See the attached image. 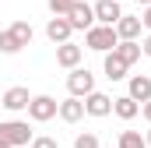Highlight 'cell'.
<instances>
[{
    "instance_id": "obj_1",
    "label": "cell",
    "mask_w": 151,
    "mask_h": 148,
    "mask_svg": "<svg viewBox=\"0 0 151 148\" xmlns=\"http://www.w3.org/2000/svg\"><path fill=\"white\" fill-rule=\"evenodd\" d=\"M116 42H119V36H116L113 25H91L88 32H84V46L88 49H95V53H109V49H116Z\"/></svg>"
},
{
    "instance_id": "obj_2",
    "label": "cell",
    "mask_w": 151,
    "mask_h": 148,
    "mask_svg": "<svg viewBox=\"0 0 151 148\" xmlns=\"http://www.w3.org/2000/svg\"><path fill=\"white\" fill-rule=\"evenodd\" d=\"M0 134L7 138V145L11 148H28L32 145V131H28V123L25 120H0Z\"/></svg>"
},
{
    "instance_id": "obj_3",
    "label": "cell",
    "mask_w": 151,
    "mask_h": 148,
    "mask_svg": "<svg viewBox=\"0 0 151 148\" xmlns=\"http://www.w3.org/2000/svg\"><path fill=\"white\" fill-rule=\"evenodd\" d=\"M67 92L70 95H77V99H84L88 92H95V74L88 71V67H70V74H67Z\"/></svg>"
},
{
    "instance_id": "obj_4",
    "label": "cell",
    "mask_w": 151,
    "mask_h": 148,
    "mask_svg": "<svg viewBox=\"0 0 151 148\" xmlns=\"http://www.w3.org/2000/svg\"><path fill=\"white\" fill-rule=\"evenodd\" d=\"M67 21H70L74 32H88V28L95 25V7H91L88 0H74L70 11H67Z\"/></svg>"
},
{
    "instance_id": "obj_5",
    "label": "cell",
    "mask_w": 151,
    "mask_h": 148,
    "mask_svg": "<svg viewBox=\"0 0 151 148\" xmlns=\"http://www.w3.org/2000/svg\"><path fill=\"white\" fill-rule=\"evenodd\" d=\"M56 110H60V102H56L53 95H32V99H28V120H35V123L53 120Z\"/></svg>"
},
{
    "instance_id": "obj_6",
    "label": "cell",
    "mask_w": 151,
    "mask_h": 148,
    "mask_svg": "<svg viewBox=\"0 0 151 148\" xmlns=\"http://www.w3.org/2000/svg\"><path fill=\"white\" fill-rule=\"evenodd\" d=\"M113 113V95H106V92H88L84 95V116H95V120H102V116H109Z\"/></svg>"
},
{
    "instance_id": "obj_7",
    "label": "cell",
    "mask_w": 151,
    "mask_h": 148,
    "mask_svg": "<svg viewBox=\"0 0 151 148\" xmlns=\"http://www.w3.org/2000/svg\"><path fill=\"white\" fill-rule=\"evenodd\" d=\"M70 36H74V28H70V21H67V14H53V18L46 21V39H49L53 46H60V42H67Z\"/></svg>"
},
{
    "instance_id": "obj_8",
    "label": "cell",
    "mask_w": 151,
    "mask_h": 148,
    "mask_svg": "<svg viewBox=\"0 0 151 148\" xmlns=\"http://www.w3.org/2000/svg\"><path fill=\"white\" fill-rule=\"evenodd\" d=\"M28 99H32V95H28V88H25V85H14V88H7V92H4L0 106H4L7 113H21V110H28Z\"/></svg>"
},
{
    "instance_id": "obj_9",
    "label": "cell",
    "mask_w": 151,
    "mask_h": 148,
    "mask_svg": "<svg viewBox=\"0 0 151 148\" xmlns=\"http://www.w3.org/2000/svg\"><path fill=\"white\" fill-rule=\"evenodd\" d=\"M81 57H84V49H81L77 42H70V39L56 46V64H60L63 71H70V67H77V64H81Z\"/></svg>"
},
{
    "instance_id": "obj_10",
    "label": "cell",
    "mask_w": 151,
    "mask_h": 148,
    "mask_svg": "<svg viewBox=\"0 0 151 148\" xmlns=\"http://www.w3.org/2000/svg\"><path fill=\"white\" fill-rule=\"evenodd\" d=\"M91 7H95V21H99V25H116V21L123 18L119 0H99V4H91Z\"/></svg>"
},
{
    "instance_id": "obj_11",
    "label": "cell",
    "mask_w": 151,
    "mask_h": 148,
    "mask_svg": "<svg viewBox=\"0 0 151 148\" xmlns=\"http://www.w3.org/2000/svg\"><path fill=\"white\" fill-rule=\"evenodd\" d=\"M56 116H60L63 123H81V120H84V99H77V95L63 99L60 110H56Z\"/></svg>"
},
{
    "instance_id": "obj_12",
    "label": "cell",
    "mask_w": 151,
    "mask_h": 148,
    "mask_svg": "<svg viewBox=\"0 0 151 148\" xmlns=\"http://www.w3.org/2000/svg\"><path fill=\"white\" fill-rule=\"evenodd\" d=\"M127 95L137 99V102H148L151 99V78L148 74H134V78L127 81Z\"/></svg>"
},
{
    "instance_id": "obj_13",
    "label": "cell",
    "mask_w": 151,
    "mask_h": 148,
    "mask_svg": "<svg viewBox=\"0 0 151 148\" xmlns=\"http://www.w3.org/2000/svg\"><path fill=\"white\" fill-rule=\"evenodd\" d=\"M102 71H106V78H109V81H123L130 67L119 60V53H116V49H109V53H106V60H102Z\"/></svg>"
},
{
    "instance_id": "obj_14",
    "label": "cell",
    "mask_w": 151,
    "mask_h": 148,
    "mask_svg": "<svg viewBox=\"0 0 151 148\" xmlns=\"http://www.w3.org/2000/svg\"><path fill=\"white\" fill-rule=\"evenodd\" d=\"M116 53H119V60H123L127 67H134V64L141 60V53H144V49H141V42H137V39H119V42H116Z\"/></svg>"
},
{
    "instance_id": "obj_15",
    "label": "cell",
    "mask_w": 151,
    "mask_h": 148,
    "mask_svg": "<svg viewBox=\"0 0 151 148\" xmlns=\"http://www.w3.org/2000/svg\"><path fill=\"white\" fill-rule=\"evenodd\" d=\"M113 28H116V36H119V39H141V28H144V25H141V18H134V14H123V18L116 21Z\"/></svg>"
},
{
    "instance_id": "obj_16",
    "label": "cell",
    "mask_w": 151,
    "mask_h": 148,
    "mask_svg": "<svg viewBox=\"0 0 151 148\" xmlns=\"http://www.w3.org/2000/svg\"><path fill=\"white\" fill-rule=\"evenodd\" d=\"M113 113L119 116V120H134V116L141 113V102L130 99V95H119V99H113Z\"/></svg>"
},
{
    "instance_id": "obj_17",
    "label": "cell",
    "mask_w": 151,
    "mask_h": 148,
    "mask_svg": "<svg viewBox=\"0 0 151 148\" xmlns=\"http://www.w3.org/2000/svg\"><path fill=\"white\" fill-rule=\"evenodd\" d=\"M7 32H11V39H14V42H18L21 49H25V46H32V39H35V28H32L28 21H14V25H11Z\"/></svg>"
},
{
    "instance_id": "obj_18",
    "label": "cell",
    "mask_w": 151,
    "mask_h": 148,
    "mask_svg": "<svg viewBox=\"0 0 151 148\" xmlns=\"http://www.w3.org/2000/svg\"><path fill=\"white\" fill-rule=\"evenodd\" d=\"M119 148H148V141H144V134H137V131H123V134H119Z\"/></svg>"
},
{
    "instance_id": "obj_19",
    "label": "cell",
    "mask_w": 151,
    "mask_h": 148,
    "mask_svg": "<svg viewBox=\"0 0 151 148\" xmlns=\"http://www.w3.org/2000/svg\"><path fill=\"white\" fill-rule=\"evenodd\" d=\"M0 53H7V57H14V53H21V46H18V42L11 39V32H7V28L0 32Z\"/></svg>"
},
{
    "instance_id": "obj_20",
    "label": "cell",
    "mask_w": 151,
    "mask_h": 148,
    "mask_svg": "<svg viewBox=\"0 0 151 148\" xmlns=\"http://www.w3.org/2000/svg\"><path fill=\"white\" fill-rule=\"evenodd\" d=\"M74 148H99V134H91V131H81L74 138Z\"/></svg>"
},
{
    "instance_id": "obj_21",
    "label": "cell",
    "mask_w": 151,
    "mask_h": 148,
    "mask_svg": "<svg viewBox=\"0 0 151 148\" xmlns=\"http://www.w3.org/2000/svg\"><path fill=\"white\" fill-rule=\"evenodd\" d=\"M28 148H60L56 145V138H46V134H39V138H32V145Z\"/></svg>"
},
{
    "instance_id": "obj_22",
    "label": "cell",
    "mask_w": 151,
    "mask_h": 148,
    "mask_svg": "<svg viewBox=\"0 0 151 148\" xmlns=\"http://www.w3.org/2000/svg\"><path fill=\"white\" fill-rule=\"evenodd\" d=\"M46 4H49V11H53V14H67L74 0H46Z\"/></svg>"
},
{
    "instance_id": "obj_23",
    "label": "cell",
    "mask_w": 151,
    "mask_h": 148,
    "mask_svg": "<svg viewBox=\"0 0 151 148\" xmlns=\"http://www.w3.org/2000/svg\"><path fill=\"white\" fill-rule=\"evenodd\" d=\"M141 25H144V28H148V32H151V4H148V7H144V11H141Z\"/></svg>"
},
{
    "instance_id": "obj_24",
    "label": "cell",
    "mask_w": 151,
    "mask_h": 148,
    "mask_svg": "<svg viewBox=\"0 0 151 148\" xmlns=\"http://www.w3.org/2000/svg\"><path fill=\"white\" fill-rule=\"evenodd\" d=\"M141 49H144V57H151V32L144 36V42H141Z\"/></svg>"
},
{
    "instance_id": "obj_25",
    "label": "cell",
    "mask_w": 151,
    "mask_h": 148,
    "mask_svg": "<svg viewBox=\"0 0 151 148\" xmlns=\"http://www.w3.org/2000/svg\"><path fill=\"white\" fill-rule=\"evenodd\" d=\"M141 113H144V120L151 123V99H148V102H141Z\"/></svg>"
},
{
    "instance_id": "obj_26",
    "label": "cell",
    "mask_w": 151,
    "mask_h": 148,
    "mask_svg": "<svg viewBox=\"0 0 151 148\" xmlns=\"http://www.w3.org/2000/svg\"><path fill=\"white\" fill-rule=\"evenodd\" d=\"M0 148H11V145H7V138H4V134H0Z\"/></svg>"
},
{
    "instance_id": "obj_27",
    "label": "cell",
    "mask_w": 151,
    "mask_h": 148,
    "mask_svg": "<svg viewBox=\"0 0 151 148\" xmlns=\"http://www.w3.org/2000/svg\"><path fill=\"white\" fill-rule=\"evenodd\" d=\"M144 141H148V148H151V127H148V134H144Z\"/></svg>"
},
{
    "instance_id": "obj_28",
    "label": "cell",
    "mask_w": 151,
    "mask_h": 148,
    "mask_svg": "<svg viewBox=\"0 0 151 148\" xmlns=\"http://www.w3.org/2000/svg\"><path fill=\"white\" fill-rule=\"evenodd\" d=\"M148 4H151V0H137V7H148Z\"/></svg>"
}]
</instances>
